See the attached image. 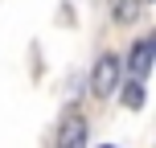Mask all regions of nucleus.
Returning <instances> with one entry per match:
<instances>
[{
	"instance_id": "1",
	"label": "nucleus",
	"mask_w": 156,
	"mask_h": 148,
	"mask_svg": "<svg viewBox=\"0 0 156 148\" xmlns=\"http://www.w3.org/2000/svg\"><path fill=\"white\" fill-rule=\"evenodd\" d=\"M119 82H123V62L115 54H103L94 62V70H90V95L94 99H107V95L119 91Z\"/></svg>"
},
{
	"instance_id": "2",
	"label": "nucleus",
	"mask_w": 156,
	"mask_h": 148,
	"mask_svg": "<svg viewBox=\"0 0 156 148\" xmlns=\"http://www.w3.org/2000/svg\"><path fill=\"white\" fill-rule=\"evenodd\" d=\"M152 54H156V37H140L132 45V54H127V74H132V78H148Z\"/></svg>"
},
{
	"instance_id": "3",
	"label": "nucleus",
	"mask_w": 156,
	"mask_h": 148,
	"mask_svg": "<svg viewBox=\"0 0 156 148\" xmlns=\"http://www.w3.org/2000/svg\"><path fill=\"white\" fill-rule=\"evenodd\" d=\"M58 148H82L86 144V119L78 115V111H70V115L62 119V124H58Z\"/></svg>"
},
{
	"instance_id": "4",
	"label": "nucleus",
	"mask_w": 156,
	"mask_h": 148,
	"mask_svg": "<svg viewBox=\"0 0 156 148\" xmlns=\"http://www.w3.org/2000/svg\"><path fill=\"white\" fill-rule=\"evenodd\" d=\"M144 13V0H111V21L115 25H136Z\"/></svg>"
},
{
	"instance_id": "5",
	"label": "nucleus",
	"mask_w": 156,
	"mask_h": 148,
	"mask_svg": "<svg viewBox=\"0 0 156 148\" xmlns=\"http://www.w3.org/2000/svg\"><path fill=\"white\" fill-rule=\"evenodd\" d=\"M123 103L127 107H140L144 103V78H132V82L123 86Z\"/></svg>"
}]
</instances>
